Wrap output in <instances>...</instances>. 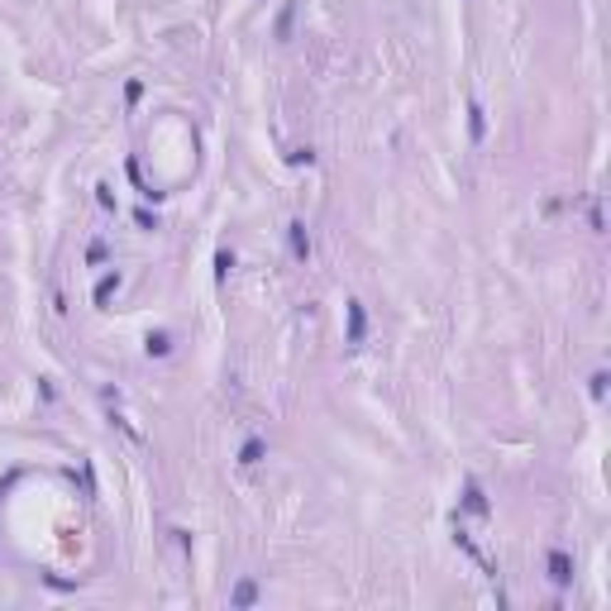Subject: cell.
I'll list each match as a JSON object with an SVG mask.
<instances>
[{"instance_id":"cell-1","label":"cell","mask_w":611,"mask_h":611,"mask_svg":"<svg viewBox=\"0 0 611 611\" xmlns=\"http://www.w3.org/2000/svg\"><path fill=\"white\" fill-rule=\"evenodd\" d=\"M344 320H349V349H358L363 339H368V310H363V301H349L344 306Z\"/></svg>"},{"instance_id":"cell-2","label":"cell","mask_w":611,"mask_h":611,"mask_svg":"<svg viewBox=\"0 0 611 611\" xmlns=\"http://www.w3.org/2000/svg\"><path fill=\"white\" fill-rule=\"evenodd\" d=\"M549 578H554V588H568V583H573V559H568L563 549L549 554Z\"/></svg>"},{"instance_id":"cell-3","label":"cell","mask_w":611,"mask_h":611,"mask_svg":"<svg viewBox=\"0 0 611 611\" xmlns=\"http://www.w3.org/2000/svg\"><path fill=\"white\" fill-rule=\"evenodd\" d=\"M287 239H291V254L306 263V258H310V234H306V220H291V225H287Z\"/></svg>"},{"instance_id":"cell-4","label":"cell","mask_w":611,"mask_h":611,"mask_svg":"<svg viewBox=\"0 0 611 611\" xmlns=\"http://www.w3.org/2000/svg\"><path fill=\"white\" fill-rule=\"evenodd\" d=\"M483 134H487V115H483L478 100H468V139H473V144H483Z\"/></svg>"},{"instance_id":"cell-5","label":"cell","mask_w":611,"mask_h":611,"mask_svg":"<svg viewBox=\"0 0 611 611\" xmlns=\"http://www.w3.org/2000/svg\"><path fill=\"white\" fill-rule=\"evenodd\" d=\"M115 291H120V273H105V277L96 282V291H91V301H96V306H105V301L115 296Z\"/></svg>"},{"instance_id":"cell-6","label":"cell","mask_w":611,"mask_h":611,"mask_svg":"<svg viewBox=\"0 0 611 611\" xmlns=\"http://www.w3.org/2000/svg\"><path fill=\"white\" fill-rule=\"evenodd\" d=\"M144 349H148V358H162L172 349V335H167V330H153V335L144 339Z\"/></svg>"},{"instance_id":"cell-7","label":"cell","mask_w":611,"mask_h":611,"mask_svg":"<svg viewBox=\"0 0 611 611\" xmlns=\"http://www.w3.org/2000/svg\"><path fill=\"white\" fill-rule=\"evenodd\" d=\"M464 506H468L473 516H487V497H483V487H478V483L464 487Z\"/></svg>"},{"instance_id":"cell-8","label":"cell","mask_w":611,"mask_h":611,"mask_svg":"<svg viewBox=\"0 0 611 611\" xmlns=\"http://www.w3.org/2000/svg\"><path fill=\"white\" fill-rule=\"evenodd\" d=\"M258 459H263V439H244V449H239V464H244V468H254Z\"/></svg>"},{"instance_id":"cell-9","label":"cell","mask_w":611,"mask_h":611,"mask_svg":"<svg viewBox=\"0 0 611 611\" xmlns=\"http://www.w3.org/2000/svg\"><path fill=\"white\" fill-rule=\"evenodd\" d=\"M254 602H258V583L244 578L239 588H234V607H254Z\"/></svg>"},{"instance_id":"cell-10","label":"cell","mask_w":611,"mask_h":611,"mask_svg":"<svg viewBox=\"0 0 611 611\" xmlns=\"http://www.w3.org/2000/svg\"><path fill=\"white\" fill-rule=\"evenodd\" d=\"M588 392H592V402H602V397H607V368H597L592 377H588Z\"/></svg>"},{"instance_id":"cell-11","label":"cell","mask_w":611,"mask_h":611,"mask_svg":"<svg viewBox=\"0 0 611 611\" xmlns=\"http://www.w3.org/2000/svg\"><path fill=\"white\" fill-rule=\"evenodd\" d=\"M229 268H234V254H229V249H220V254H215V282H225Z\"/></svg>"},{"instance_id":"cell-12","label":"cell","mask_w":611,"mask_h":611,"mask_svg":"<svg viewBox=\"0 0 611 611\" xmlns=\"http://www.w3.org/2000/svg\"><path fill=\"white\" fill-rule=\"evenodd\" d=\"M291 15H296V5H287V10L277 15V38H291Z\"/></svg>"},{"instance_id":"cell-13","label":"cell","mask_w":611,"mask_h":611,"mask_svg":"<svg viewBox=\"0 0 611 611\" xmlns=\"http://www.w3.org/2000/svg\"><path fill=\"white\" fill-rule=\"evenodd\" d=\"M96 201H100L105 210H115V192H110V187H96Z\"/></svg>"},{"instance_id":"cell-14","label":"cell","mask_w":611,"mask_h":611,"mask_svg":"<svg viewBox=\"0 0 611 611\" xmlns=\"http://www.w3.org/2000/svg\"><path fill=\"white\" fill-rule=\"evenodd\" d=\"M139 96H144V81H129V86H125V100H129V105H134V100H139Z\"/></svg>"}]
</instances>
